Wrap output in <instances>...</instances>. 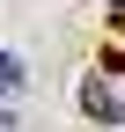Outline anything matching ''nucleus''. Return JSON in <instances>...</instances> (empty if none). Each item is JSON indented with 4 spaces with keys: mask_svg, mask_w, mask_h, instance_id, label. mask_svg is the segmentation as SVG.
Wrapping results in <instances>:
<instances>
[{
    "mask_svg": "<svg viewBox=\"0 0 125 132\" xmlns=\"http://www.w3.org/2000/svg\"><path fill=\"white\" fill-rule=\"evenodd\" d=\"M111 7H118V15H125V0H111Z\"/></svg>",
    "mask_w": 125,
    "mask_h": 132,
    "instance_id": "7ed1b4c3",
    "label": "nucleus"
},
{
    "mask_svg": "<svg viewBox=\"0 0 125 132\" xmlns=\"http://www.w3.org/2000/svg\"><path fill=\"white\" fill-rule=\"evenodd\" d=\"M81 110H88V118H96V125H103V118H111V125L125 118V103L111 95V81H103V73H88V81H81Z\"/></svg>",
    "mask_w": 125,
    "mask_h": 132,
    "instance_id": "f257e3e1",
    "label": "nucleus"
},
{
    "mask_svg": "<svg viewBox=\"0 0 125 132\" xmlns=\"http://www.w3.org/2000/svg\"><path fill=\"white\" fill-rule=\"evenodd\" d=\"M15 88H22V59H15V52H0V95H15Z\"/></svg>",
    "mask_w": 125,
    "mask_h": 132,
    "instance_id": "f03ea898",
    "label": "nucleus"
}]
</instances>
